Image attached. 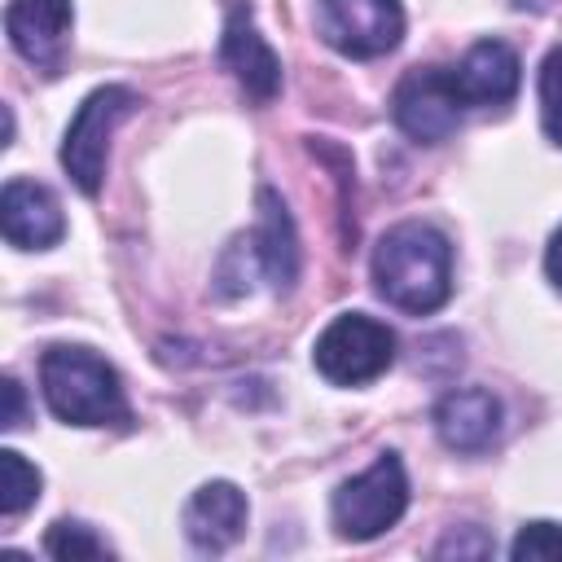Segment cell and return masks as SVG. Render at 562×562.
Returning a JSON list of instances; mask_svg holds the SVG:
<instances>
[{"label": "cell", "instance_id": "6da1fadb", "mask_svg": "<svg viewBox=\"0 0 562 562\" xmlns=\"http://www.w3.org/2000/svg\"><path fill=\"white\" fill-rule=\"evenodd\" d=\"M373 290L408 312L430 316L452 299V246L435 224L404 220L373 246Z\"/></svg>", "mask_w": 562, "mask_h": 562}, {"label": "cell", "instance_id": "7a4b0ae2", "mask_svg": "<svg viewBox=\"0 0 562 562\" xmlns=\"http://www.w3.org/2000/svg\"><path fill=\"white\" fill-rule=\"evenodd\" d=\"M40 391L53 417L70 426H114L127 422V395L105 356L92 347L57 342L40 356Z\"/></svg>", "mask_w": 562, "mask_h": 562}, {"label": "cell", "instance_id": "3957f363", "mask_svg": "<svg viewBox=\"0 0 562 562\" xmlns=\"http://www.w3.org/2000/svg\"><path fill=\"white\" fill-rule=\"evenodd\" d=\"M140 105V97L123 83H105L97 92L83 97V105L75 110L66 140H61V167L75 180V189L83 198H97L105 184V158H110V136L114 127Z\"/></svg>", "mask_w": 562, "mask_h": 562}, {"label": "cell", "instance_id": "277c9868", "mask_svg": "<svg viewBox=\"0 0 562 562\" xmlns=\"http://www.w3.org/2000/svg\"><path fill=\"white\" fill-rule=\"evenodd\" d=\"M391 360H395V334L364 312L334 316L312 347L316 373L334 386H364V382L382 378L391 369Z\"/></svg>", "mask_w": 562, "mask_h": 562}, {"label": "cell", "instance_id": "5b68a950", "mask_svg": "<svg viewBox=\"0 0 562 562\" xmlns=\"http://www.w3.org/2000/svg\"><path fill=\"white\" fill-rule=\"evenodd\" d=\"M404 509H408V474L395 452H382L364 474L347 479L329 505L334 531L342 540H373L386 527H395Z\"/></svg>", "mask_w": 562, "mask_h": 562}, {"label": "cell", "instance_id": "8992f818", "mask_svg": "<svg viewBox=\"0 0 562 562\" xmlns=\"http://www.w3.org/2000/svg\"><path fill=\"white\" fill-rule=\"evenodd\" d=\"M465 101L457 92L452 66H413L391 92L395 127L417 145H443L461 127Z\"/></svg>", "mask_w": 562, "mask_h": 562}, {"label": "cell", "instance_id": "52a82bcc", "mask_svg": "<svg viewBox=\"0 0 562 562\" xmlns=\"http://www.w3.org/2000/svg\"><path fill=\"white\" fill-rule=\"evenodd\" d=\"M316 31L334 53L369 61L404 40V9L400 0H316Z\"/></svg>", "mask_w": 562, "mask_h": 562}, {"label": "cell", "instance_id": "ba28073f", "mask_svg": "<svg viewBox=\"0 0 562 562\" xmlns=\"http://www.w3.org/2000/svg\"><path fill=\"white\" fill-rule=\"evenodd\" d=\"M70 26L75 9L70 0H9L4 31L22 61H31L44 75H61L70 53Z\"/></svg>", "mask_w": 562, "mask_h": 562}, {"label": "cell", "instance_id": "9c48e42d", "mask_svg": "<svg viewBox=\"0 0 562 562\" xmlns=\"http://www.w3.org/2000/svg\"><path fill=\"white\" fill-rule=\"evenodd\" d=\"M220 66L241 83V92L255 105H268L281 92V57L272 53V44L255 31L250 4H233L224 35H220Z\"/></svg>", "mask_w": 562, "mask_h": 562}, {"label": "cell", "instance_id": "30bf717a", "mask_svg": "<svg viewBox=\"0 0 562 562\" xmlns=\"http://www.w3.org/2000/svg\"><path fill=\"white\" fill-rule=\"evenodd\" d=\"M0 228L18 250H48L66 237V215L48 184L13 176L0 193Z\"/></svg>", "mask_w": 562, "mask_h": 562}, {"label": "cell", "instance_id": "8fae6325", "mask_svg": "<svg viewBox=\"0 0 562 562\" xmlns=\"http://www.w3.org/2000/svg\"><path fill=\"white\" fill-rule=\"evenodd\" d=\"M246 255L255 263V272L285 294L299 277V237H294V220L285 211V202L272 189H259V228L246 237Z\"/></svg>", "mask_w": 562, "mask_h": 562}, {"label": "cell", "instance_id": "7c38bea8", "mask_svg": "<svg viewBox=\"0 0 562 562\" xmlns=\"http://www.w3.org/2000/svg\"><path fill=\"white\" fill-rule=\"evenodd\" d=\"M435 430L452 452H465V457L487 452L501 439V400L483 386L448 391L435 408Z\"/></svg>", "mask_w": 562, "mask_h": 562}, {"label": "cell", "instance_id": "4fadbf2b", "mask_svg": "<svg viewBox=\"0 0 562 562\" xmlns=\"http://www.w3.org/2000/svg\"><path fill=\"white\" fill-rule=\"evenodd\" d=\"M452 79H457V92H461L465 110L470 105H509L514 92H518L522 66H518V53L505 40H479L452 66Z\"/></svg>", "mask_w": 562, "mask_h": 562}, {"label": "cell", "instance_id": "5bb4252c", "mask_svg": "<svg viewBox=\"0 0 562 562\" xmlns=\"http://www.w3.org/2000/svg\"><path fill=\"white\" fill-rule=\"evenodd\" d=\"M246 531V496L215 479V483H202L189 505H184V536L198 553H224L228 544H237Z\"/></svg>", "mask_w": 562, "mask_h": 562}, {"label": "cell", "instance_id": "9a60e30c", "mask_svg": "<svg viewBox=\"0 0 562 562\" xmlns=\"http://www.w3.org/2000/svg\"><path fill=\"white\" fill-rule=\"evenodd\" d=\"M35 496H40V470L22 452L4 448L0 452V514L18 518L35 505Z\"/></svg>", "mask_w": 562, "mask_h": 562}, {"label": "cell", "instance_id": "2e32d148", "mask_svg": "<svg viewBox=\"0 0 562 562\" xmlns=\"http://www.w3.org/2000/svg\"><path fill=\"white\" fill-rule=\"evenodd\" d=\"M44 553L48 558H61V562H83V558H105L110 549H105V540L101 536H92V527H83V522H53L48 527V536H44Z\"/></svg>", "mask_w": 562, "mask_h": 562}, {"label": "cell", "instance_id": "e0dca14e", "mask_svg": "<svg viewBox=\"0 0 562 562\" xmlns=\"http://www.w3.org/2000/svg\"><path fill=\"white\" fill-rule=\"evenodd\" d=\"M540 127L553 145H562V44L540 61Z\"/></svg>", "mask_w": 562, "mask_h": 562}, {"label": "cell", "instance_id": "ac0fdd59", "mask_svg": "<svg viewBox=\"0 0 562 562\" xmlns=\"http://www.w3.org/2000/svg\"><path fill=\"white\" fill-rule=\"evenodd\" d=\"M514 562H558L562 558V527L558 522H522V531L509 544Z\"/></svg>", "mask_w": 562, "mask_h": 562}, {"label": "cell", "instance_id": "d6986e66", "mask_svg": "<svg viewBox=\"0 0 562 562\" xmlns=\"http://www.w3.org/2000/svg\"><path fill=\"white\" fill-rule=\"evenodd\" d=\"M439 558H487L492 553V540L479 531V527H461V531H448L439 544H435Z\"/></svg>", "mask_w": 562, "mask_h": 562}, {"label": "cell", "instance_id": "ffe728a7", "mask_svg": "<svg viewBox=\"0 0 562 562\" xmlns=\"http://www.w3.org/2000/svg\"><path fill=\"white\" fill-rule=\"evenodd\" d=\"M0 391H4V417H0V426H4V430H18V426H22V417H26V400H22L18 378H4V382H0Z\"/></svg>", "mask_w": 562, "mask_h": 562}, {"label": "cell", "instance_id": "44dd1931", "mask_svg": "<svg viewBox=\"0 0 562 562\" xmlns=\"http://www.w3.org/2000/svg\"><path fill=\"white\" fill-rule=\"evenodd\" d=\"M544 272H549V281L562 290V228L549 237V250H544Z\"/></svg>", "mask_w": 562, "mask_h": 562}]
</instances>
